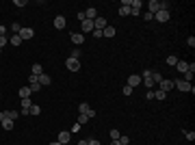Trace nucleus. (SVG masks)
Instances as JSON below:
<instances>
[{
	"label": "nucleus",
	"mask_w": 195,
	"mask_h": 145,
	"mask_svg": "<svg viewBox=\"0 0 195 145\" xmlns=\"http://www.w3.org/2000/svg\"><path fill=\"white\" fill-rule=\"evenodd\" d=\"M174 87H176L178 91H182V93H195V87L191 82H187V80H176Z\"/></svg>",
	"instance_id": "nucleus-1"
},
{
	"label": "nucleus",
	"mask_w": 195,
	"mask_h": 145,
	"mask_svg": "<svg viewBox=\"0 0 195 145\" xmlns=\"http://www.w3.org/2000/svg\"><path fill=\"white\" fill-rule=\"evenodd\" d=\"M141 82L145 85L147 89H152V87L156 85V82H154V72H152V69H145V72H143V78H141Z\"/></svg>",
	"instance_id": "nucleus-2"
},
{
	"label": "nucleus",
	"mask_w": 195,
	"mask_h": 145,
	"mask_svg": "<svg viewBox=\"0 0 195 145\" xmlns=\"http://www.w3.org/2000/svg\"><path fill=\"white\" fill-rule=\"evenodd\" d=\"M65 65H67L69 72H78V69H80V61H78V58H72V56L65 61Z\"/></svg>",
	"instance_id": "nucleus-3"
},
{
	"label": "nucleus",
	"mask_w": 195,
	"mask_h": 145,
	"mask_svg": "<svg viewBox=\"0 0 195 145\" xmlns=\"http://www.w3.org/2000/svg\"><path fill=\"white\" fill-rule=\"evenodd\" d=\"M158 87H160V91H165V93H169V91L174 89V80H167V78H160V82H158Z\"/></svg>",
	"instance_id": "nucleus-4"
},
{
	"label": "nucleus",
	"mask_w": 195,
	"mask_h": 145,
	"mask_svg": "<svg viewBox=\"0 0 195 145\" xmlns=\"http://www.w3.org/2000/svg\"><path fill=\"white\" fill-rule=\"evenodd\" d=\"M80 28H83V35L93 33V20H83V22H80Z\"/></svg>",
	"instance_id": "nucleus-5"
},
{
	"label": "nucleus",
	"mask_w": 195,
	"mask_h": 145,
	"mask_svg": "<svg viewBox=\"0 0 195 145\" xmlns=\"http://www.w3.org/2000/svg\"><path fill=\"white\" fill-rule=\"evenodd\" d=\"M106 26H108V22H106L104 17H100V15H98L96 20H93V28H96V30H104Z\"/></svg>",
	"instance_id": "nucleus-6"
},
{
	"label": "nucleus",
	"mask_w": 195,
	"mask_h": 145,
	"mask_svg": "<svg viewBox=\"0 0 195 145\" xmlns=\"http://www.w3.org/2000/svg\"><path fill=\"white\" fill-rule=\"evenodd\" d=\"M17 35L22 37V41H26V39H33V35H35V33H33V28H26V26H22V30H20Z\"/></svg>",
	"instance_id": "nucleus-7"
},
{
	"label": "nucleus",
	"mask_w": 195,
	"mask_h": 145,
	"mask_svg": "<svg viewBox=\"0 0 195 145\" xmlns=\"http://www.w3.org/2000/svg\"><path fill=\"white\" fill-rule=\"evenodd\" d=\"M154 17H156V22H169V11H156L154 13Z\"/></svg>",
	"instance_id": "nucleus-8"
},
{
	"label": "nucleus",
	"mask_w": 195,
	"mask_h": 145,
	"mask_svg": "<svg viewBox=\"0 0 195 145\" xmlns=\"http://www.w3.org/2000/svg\"><path fill=\"white\" fill-rule=\"evenodd\" d=\"M139 82H141V76H139V74H132V76H128V82H126V85L135 89V87H139Z\"/></svg>",
	"instance_id": "nucleus-9"
},
{
	"label": "nucleus",
	"mask_w": 195,
	"mask_h": 145,
	"mask_svg": "<svg viewBox=\"0 0 195 145\" xmlns=\"http://www.w3.org/2000/svg\"><path fill=\"white\" fill-rule=\"evenodd\" d=\"M31 106H33V102H31V97H24V100H22V108H20V113H22V115H28V110H31Z\"/></svg>",
	"instance_id": "nucleus-10"
},
{
	"label": "nucleus",
	"mask_w": 195,
	"mask_h": 145,
	"mask_svg": "<svg viewBox=\"0 0 195 145\" xmlns=\"http://www.w3.org/2000/svg\"><path fill=\"white\" fill-rule=\"evenodd\" d=\"M69 139H72V134H69L67 130H63V132H59V139H56V141H59L61 145H67L69 143Z\"/></svg>",
	"instance_id": "nucleus-11"
},
{
	"label": "nucleus",
	"mask_w": 195,
	"mask_h": 145,
	"mask_svg": "<svg viewBox=\"0 0 195 145\" xmlns=\"http://www.w3.org/2000/svg\"><path fill=\"white\" fill-rule=\"evenodd\" d=\"M147 9H150V13L154 15L156 11H160V2H158V0H150V2H147Z\"/></svg>",
	"instance_id": "nucleus-12"
},
{
	"label": "nucleus",
	"mask_w": 195,
	"mask_h": 145,
	"mask_svg": "<svg viewBox=\"0 0 195 145\" xmlns=\"http://www.w3.org/2000/svg\"><path fill=\"white\" fill-rule=\"evenodd\" d=\"M54 28H56V30H63V28H65V17H63V15H56V17H54Z\"/></svg>",
	"instance_id": "nucleus-13"
},
{
	"label": "nucleus",
	"mask_w": 195,
	"mask_h": 145,
	"mask_svg": "<svg viewBox=\"0 0 195 145\" xmlns=\"http://www.w3.org/2000/svg\"><path fill=\"white\" fill-rule=\"evenodd\" d=\"M176 69H178L180 74H187V72H189V63H187V61H178V63H176Z\"/></svg>",
	"instance_id": "nucleus-14"
},
{
	"label": "nucleus",
	"mask_w": 195,
	"mask_h": 145,
	"mask_svg": "<svg viewBox=\"0 0 195 145\" xmlns=\"http://www.w3.org/2000/svg\"><path fill=\"white\" fill-rule=\"evenodd\" d=\"M115 33H117L115 26H106V28L102 30V37H108V39H111V37H115Z\"/></svg>",
	"instance_id": "nucleus-15"
},
{
	"label": "nucleus",
	"mask_w": 195,
	"mask_h": 145,
	"mask_svg": "<svg viewBox=\"0 0 195 145\" xmlns=\"http://www.w3.org/2000/svg\"><path fill=\"white\" fill-rule=\"evenodd\" d=\"M72 41H74L76 46H80V44H85V35H83V33H74V35H72Z\"/></svg>",
	"instance_id": "nucleus-16"
},
{
	"label": "nucleus",
	"mask_w": 195,
	"mask_h": 145,
	"mask_svg": "<svg viewBox=\"0 0 195 145\" xmlns=\"http://www.w3.org/2000/svg\"><path fill=\"white\" fill-rule=\"evenodd\" d=\"M85 17H87V20H96V17H98V11L93 9V7H89V9L85 11Z\"/></svg>",
	"instance_id": "nucleus-17"
},
{
	"label": "nucleus",
	"mask_w": 195,
	"mask_h": 145,
	"mask_svg": "<svg viewBox=\"0 0 195 145\" xmlns=\"http://www.w3.org/2000/svg\"><path fill=\"white\" fill-rule=\"evenodd\" d=\"M50 82H52V78H50L48 74H41V76H39V85H41V87H48Z\"/></svg>",
	"instance_id": "nucleus-18"
},
{
	"label": "nucleus",
	"mask_w": 195,
	"mask_h": 145,
	"mask_svg": "<svg viewBox=\"0 0 195 145\" xmlns=\"http://www.w3.org/2000/svg\"><path fill=\"white\" fill-rule=\"evenodd\" d=\"M9 44H13V46H20V44H22V37H20V35H11V37H9Z\"/></svg>",
	"instance_id": "nucleus-19"
},
{
	"label": "nucleus",
	"mask_w": 195,
	"mask_h": 145,
	"mask_svg": "<svg viewBox=\"0 0 195 145\" xmlns=\"http://www.w3.org/2000/svg\"><path fill=\"white\" fill-rule=\"evenodd\" d=\"M41 74H44V67H41L39 63H35V65H33V76H41Z\"/></svg>",
	"instance_id": "nucleus-20"
},
{
	"label": "nucleus",
	"mask_w": 195,
	"mask_h": 145,
	"mask_svg": "<svg viewBox=\"0 0 195 145\" xmlns=\"http://www.w3.org/2000/svg\"><path fill=\"white\" fill-rule=\"evenodd\" d=\"M39 113H41V106H37V104H33V106H31V110H28V115H35V117H37Z\"/></svg>",
	"instance_id": "nucleus-21"
},
{
	"label": "nucleus",
	"mask_w": 195,
	"mask_h": 145,
	"mask_svg": "<svg viewBox=\"0 0 195 145\" xmlns=\"http://www.w3.org/2000/svg\"><path fill=\"white\" fill-rule=\"evenodd\" d=\"M17 115H20V110H7V119H11V121H15Z\"/></svg>",
	"instance_id": "nucleus-22"
},
{
	"label": "nucleus",
	"mask_w": 195,
	"mask_h": 145,
	"mask_svg": "<svg viewBox=\"0 0 195 145\" xmlns=\"http://www.w3.org/2000/svg\"><path fill=\"white\" fill-rule=\"evenodd\" d=\"M20 97H22V100H24V97H31V89H28V87H22V89H20Z\"/></svg>",
	"instance_id": "nucleus-23"
},
{
	"label": "nucleus",
	"mask_w": 195,
	"mask_h": 145,
	"mask_svg": "<svg viewBox=\"0 0 195 145\" xmlns=\"http://www.w3.org/2000/svg\"><path fill=\"white\" fill-rule=\"evenodd\" d=\"M87 121H89V117H87V115H83V113H80V115H78V121H76V124H80V126H85V124H87Z\"/></svg>",
	"instance_id": "nucleus-24"
},
{
	"label": "nucleus",
	"mask_w": 195,
	"mask_h": 145,
	"mask_svg": "<svg viewBox=\"0 0 195 145\" xmlns=\"http://www.w3.org/2000/svg\"><path fill=\"white\" fill-rule=\"evenodd\" d=\"M2 128H4V130H13V121H11V119H4V121H2Z\"/></svg>",
	"instance_id": "nucleus-25"
},
{
	"label": "nucleus",
	"mask_w": 195,
	"mask_h": 145,
	"mask_svg": "<svg viewBox=\"0 0 195 145\" xmlns=\"http://www.w3.org/2000/svg\"><path fill=\"white\" fill-rule=\"evenodd\" d=\"M119 15H130V7H119Z\"/></svg>",
	"instance_id": "nucleus-26"
},
{
	"label": "nucleus",
	"mask_w": 195,
	"mask_h": 145,
	"mask_svg": "<svg viewBox=\"0 0 195 145\" xmlns=\"http://www.w3.org/2000/svg\"><path fill=\"white\" fill-rule=\"evenodd\" d=\"M178 61H180V58H176L174 54H171V56H167V65H171V67H174V65H176Z\"/></svg>",
	"instance_id": "nucleus-27"
},
{
	"label": "nucleus",
	"mask_w": 195,
	"mask_h": 145,
	"mask_svg": "<svg viewBox=\"0 0 195 145\" xmlns=\"http://www.w3.org/2000/svg\"><path fill=\"white\" fill-rule=\"evenodd\" d=\"M89 108H91V106H89V104H87V102H83V104H80V106H78V110H80V113H83V115H85V113H87V110H89Z\"/></svg>",
	"instance_id": "nucleus-28"
},
{
	"label": "nucleus",
	"mask_w": 195,
	"mask_h": 145,
	"mask_svg": "<svg viewBox=\"0 0 195 145\" xmlns=\"http://www.w3.org/2000/svg\"><path fill=\"white\" fill-rule=\"evenodd\" d=\"M119 137H121V134H119V130H117V128H113V130H111V139H113V141H117Z\"/></svg>",
	"instance_id": "nucleus-29"
},
{
	"label": "nucleus",
	"mask_w": 195,
	"mask_h": 145,
	"mask_svg": "<svg viewBox=\"0 0 195 145\" xmlns=\"http://www.w3.org/2000/svg\"><path fill=\"white\" fill-rule=\"evenodd\" d=\"M154 97H156V100H165V97H167V93H165V91H160V89H158V91H156V93H154Z\"/></svg>",
	"instance_id": "nucleus-30"
},
{
	"label": "nucleus",
	"mask_w": 195,
	"mask_h": 145,
	"mask_svg": "<svg viewBox=\"0 0 195 145\" xmlns=\"http://www.w3.org/2000/svg\"><path fill=\"white\" fill-rule=\"evenodd\" d=\"M121 93H124V96H132V87H128V85H124V89H121Z\"/></svg>",
	"instance_id": "nucleus-31"
},
{
	"label": "nucleus",
	"mask_w": 195,
	"mask_h": 145,
	"mask_svg": "<svg viewBox=\"0 0 195 145\" xmlns=\"http://www.w3.org/2000/svg\"><path fill=\"white\" fill-rule=\"evenodd\" d=\"M119 143H121V145H128V143H130V137L121 134V137H119Z\"/></svg>",
	"instance_id": "nucleus-32"
},
{
	"label": "nucleus",
	"mask_w": 195,
	"mask_h": 145,
	"mask_svg": "<svg viewBox=\"0 0 195 145\" xmlns=\"http://www.w3.org/2000/svg\"><path fill=\"white\" fill-rule=\"evenodd\" d=\"M184 137H187L189 141H195V132H193V130H191V132H189V130H184Z\"/></svg>",
	"instance_id": "nucleus-33"
},
{
	"label": "nucleus",
	"mask_w": 195,
	"mask_h": 145,
	"mask_svg": "<svg viewBox=\"0 0 195 145\" xmlns=\"http://www.w3.org/2000/svg\"><path fill=\"white\" fill-rule=\"evenodd\" d=\"M7 44H9V37H0V50L4 48V46H7Z\"/></svg>",
	"instance_id": "nucleus-34"
},
{
	"label": "nucleus",
	"mask_w": 195,
	"mask_h": 145,
	"mask_svg": "<svg viewBox=\"0 0 195 145\" xmlns=\"http://www.w3.org/2000/svg\"><path fill=\"white\" fill-rule=\"evenodd\" d=\"M143 20H145V22H150V20H154V15L147 11V13H143Z\"/></svg>",
	"instance_id": "nucleus-35"
},
{
	"label": "nucleus",
	"mask_w": 195,
	"mask_h": 145,
	"mask_svg": "<svg viewBox=\"0 0 195 145\" xmlns=\"http://www.w3.org/2000/svg\"><path fill=\"white\" fill-rule=\"evenodd\" d=\"M91 35H93L96 39H102V30H96V28H93V33H91Z\"/></svg>",
	"instance_id": "nucleus-36"
},
{
	"label": "nucleus",
	"mask_w": 195,
	"mask_h": 145,
	"mask_svg": "<svg viewBox=\"0 0 195 145\" xmlns=\"http://www.w3.org/2000/svg\"><path fill=\"white\" fill-rule=\"evenodd\" d=\"M13 4H15V7H26V0H15Z\"/></svg>",
	"instance_id": "nucleus-37"
},
{
	"label": "nucleus",
	"mask_w": 195,
	"mask_h": 145,
	"mask_svg": "<svg viewBox=\"0 0 195 145\" xmlns=\"http://www.w3.org/2000/svg\"><path fill=\"white\" fill-rule=\"evenodd\" d=\"M80 130H83V126H80V124H74V128H72V132H80Z\"/></svg>",
	"instance_id": "nucleus-38"
},
{
	"label": "nucleus",
	"mask_w": 195,
	"mask_h": 145,
	"mask_svg": "<svg viewBox=\"0 0 195 145\" xmlns=\"http://www.w3.org/2000/svg\"><path fill=\"white\" fill-rule=\"evenodd\" d=\"M187 44H189V46H191V48H193V46H195V37H193V35H191V37H189V39H187Z\"/></svg>",
	"instance_id": "nucleus-39"
},
{
	"label": "nucleus",
	"mask_w": 195,
	"mask_h": 145,
	"mask_svg": "<svg viewBox=\"0 0 195 145\" xmlns=\"http://www.w3.org/2000/svg\"><path fill=\"white\" fill-rule=\"evenodd\" d=\"M87 145H100V141H98V139H89V141H87Z\"/></svg>",
	"instance_id": "nucleus-40"
},
{
	"label": "nucleus",
	"mask_w": 195,
	"mask_h": 145,
	"mask_svg": "<svg viewBox=\"0 0 195 145\" xmlns=\"http://www.w3.org/2000/svg\"><path fill=\"white\" fill-rule=\"evenodd\" d=\"M189 74H195V63H189Z\"/></svg>",
	"instance_id": "nucleus-41"
},
{
	"label": "nucleus",
	"mask_w": 195,
	"mask_h": 145,
	"mask_svg": "<svg viewBox=\"0 0 195 145\" xmlns=\"http://www.w3.org/2000/svg\"><path fill=\"white\" fill-rule=\"evenodd\" d=\"M0 37H7V28L4 26H0Z\"/></svg>",
	"instance_id": "nucleus-42"
},
{
	"label": "nucleus",
	"mask_w": 195,
	"mask_h": 145,
	"mask_svg": "<svg viewBox=\"0 0 195 145\" xmlns=\"http://www.w3.org/2000/svg\"><path fill=\"white\" fill-rule=\"evenodd\" d=\"M4 119H7V113H4V110H0V124H2Z\"/></svg>",
	"instance_id": "nucleus-43"
},
{
	"label": "nucleus",
	"mask_w": 195,
	"mask_h": 145,
	"mask_svg": "<svg viewBox=\"0 0 195 145\" xmlns=\"http://www.w3.org/2000/svg\"><path fill=\"white\" fill-rule=\"evenodd\" d=\"M111 145H121V143H119V139H117V141H111Z\"/></svg>",
	"instance_id": "nucleus-44"
},
{
	"label": "nucleus",
	"mask_w": 195,
	"mask_h": 145,
	"mask_svg": "<svg viewBox=\"0 0 195 145\" xmlns=\"http://www.w3.org/2000/svg\"><path fill=\"white\" fill-rule=\"evenodd\" d=\"M78 145H87V141H78Z\"/></svg>",
	"instance_id": "nucleus-45"
},
{
	"label": "nucleus",
	"mask_w": 195,
	"mask_h": 145,
	"mask_svg": "<svg viewBox=\"0 0 195 145\" xmlns=\"http://www.w3.org/2000/svg\"><path fill=\"white\" fill-rule=\"evenodd\" d=\"M50 145H61V143H59V141H54V143H50Z\"/></svg>",
	"instance_id": "nucleus-46"
},
{
	"label": "nucleus",
	"mask_w": 195,
	"mask_h": 145,
	"mask_svg": "<svg viewBox=\"0 0 195 145\" xmlns=\"http://www.w3.org/2000/svg\"><path fill=\"white\" fill-rule=\"evenodd\" d=\"M0 54H2V50H0Z\"/></svg>",
	"instance_id": "nucleus-47"
}]
</instances>
